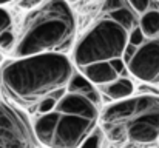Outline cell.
<instances>
[{"label": "cell", "mask_w": 159, "mask_h": 148, "mask_svg": "<svg viewBox=\"0 0 159 148\" xmlns=\"http://www.w3.org/2000/svg\"><path fill=\"white\" fill-rule=\"evenodd\" d=\"M45 2L43 0H19V6L22 9H26V11H33V9H37L39 6H42Z\"/></svg>", "instance_id": "obj_20"}, {"label": "cell", "mask_w": 159, "mask_h": 148, "mask_svg": "<svg viewBox=\"0 0 159 148\" xmlns=\"http://www.w3.org/2000/svg\"><path fill=\"white\" fill-rule=\"evenodd\" d=\"M147 39H145V36H144V33H142V29L139 28V25L133 29V31H130V39H128V43L130 45H134V47H141L144 42H145Z\"/></svg>", "instance_id": "obj_18"}, {"label": "cell", "mask_w": 159, "mask_h": 148, "mask_svg": "<svg viewBox=\"0 0 159 148\" xmlns=\"http://www.w3.org/2000/svg\"><path fill=\"white\" fill-rule=\"evenodd\" d=\"M12 29V17L8 9L0 6V36Z\"/></svg>", "instance_id": "obj_14"}, {"label": "cell", "mask_w": 159, "mask_h": 148, "mask_svg": "<svg viewBox=\"0 0 159 148\" xmlns=\"http://www.w3.org/2000/svg\"><path fill=\"white\" fill-rule=\"evenodd\" d=\"M128 3L133 8V11L139 12L141 16L152 8V0H128Z\"/></svg>", "instance_id": "obj_19"}, {"label": "cell", "mask_w": 159, "mask_h": 148, "mask_svg": "<svg viewBox=\"0 0 159 148\" xmlns=\"http://www.w3.org/2000/svg\"><path fill=\"white\" fill-rule=\"evenodd\" d=\"M110 63H111V66L116 70V73H117L120 77H124V76H125V73L128 71L127 63L124 62V59H114V60H111Z\"/></svg>", "instance_id": "obj_21"}, {"label": "cell", "mask_w": 159, "mask_h": 148, "mask_svg": "<svg viewBox=\"0 0 159 148\" xmlns=\"http://www.w3.org/2000/svg\"><path fill=\"white\" fill-rule=\"evenodd\" d=\"M108 139L152 145L159 141V96L141 94L113 102L101 114Z\"/></svg>", "instance_id": "obj_4"}, {"label": "cell", "mask_w": 159, "mask_h": 148, "mask_svg": "<svg viewBox=\"0 0 159 148\" xmlns=\"http://www.w3.org/2000/svg\"><path fill=\"white\" fill-rule=\"evenodd\" d=\"M66 2H77V0H66Z\"/></svg>", "instance_id": "obj_23"}, {"label": "cell", "mask_w": 159, "mask_h": 148, "mask_svg": "<svg viewBox=\"0 0 159 148\" xmlns=\"http://www.w3.org/2000/svg\"><path fill=\"white\" fill-rule=\"evenodd\" d=\"M16 47V37H14V33L12 29L5 33L3 36H0V49L3 51H12Z\"/></svg>", "instance_id": "obj_15"}, {"label": "cell", "mask_w": 159, "mask_h": 148, "mask_svg": "<svg viewBox=\"0 0 159 148\" xmlns=\"http://www.w3.org/2000/svg\"><path fill=\"white\" fill-rule=\"evenodd\" d=\"M76 17L66 0H48L33 9L11 51L14 59L34 54L63 52L74 42Z\"/></svg>", "instance_id": "obj_3"}, {"label": "cell", "mask_w": 159, "mask_h": 148, "mask_svg": "<svg viewBox=\"0 0 159 148\" xmlns=\"http://www.w3.org/2000/svg\"><path fill=\"white\" fill-rule=\"evenodd\" d=\"M0 63H2V52H0Z\"/></svg>", "instance_id": "obj_24"}, {"label": "cell", "mask_w": 159, "mask_h": 148, "mask_svg": "<svg viewBox=\"0 0 159 148\" xmlns=\"http://www.w3.org/2000/svg\"><path fill=\"white\" fill-rule=\"evenodd\" d=\"M66 91H71V93H77V94H82V96H87L90 100H93L94 103L99 105L101 102V94L99 91L96 90V85L91 83L82 73H74L71 80H70V85H68V90Z\"/></svg>", "instance_id": "obj_10"}, {"label": "cell", "mask_w": 159, "mask_h": 148, "mask_svg": "<svg viewBox=\"0 0 159 148\" xmlns=\"http://www.w3.org/2000/svg\"><path fill=\"white\" fill-rule=\"evenodd\" d=\"M57 97H48L45 99V100H42L37 106H36V111H37V114H47V113H50L51 110H54V106L57 105Z\"/></svg>", "instance_id": "obj_17"}, {"label": "cell", "mask_w": 159, "mask_h": 148, "mask_svg": "<svg viewBox=\"0 0 159 148\" xmlns=\"http://www.w3.org/2000/svg\"><path fill=\"white\" fill-rule=\"evenodd\" d=\"M34 125L16 106L0 102V148H37Z\"/></svg>", "instance_id": "obj_6"}, {"label": "cell", "mask_w": 159, "mask_h": 148, "mask_svg": "<svg viewBox=\"0 0 159 148\" xmlns=\"http://www.w3.org/2000/svg\"><path fill=\"white\" fill-rule=\"evenodd\" d=\"M82 74L94 85L98 87H102L107 85L113 80H116L117 77H120L116 70L111 66L110 62H99V63H93V65H88L85 68H80Z\"/></svg>", "instance_id": "obj_8"}, {"label": "cell", "mask_w": 159, "mask_h": 148, "mask_svg": "<svg viewBox=\"0 0 159 148\" xmlns=\"http://www.w3.org/2000/svg\"><path fill=\"white\" fill-rule=\"evenodd\" d=\"M130 3H128V0H105V3H104V6H102V11L104 12H113V11H117V9H120V8H125V6H128Z\"/></svg>", "instance_id": "obj_16"}, {"label": "cell", "mask_w": 159, "mask_h": 148, "mask_svg": "<svg viewBox=\"0 0 159 148\" xmlns=\"http://www.w3.org/2000/svg\"><path fill=\"white\" fill-rule=\"evenodd\" d=\"M139 28L142 29L147 40L159 39V9H148L141 16Z\"/></svg>", "instance_id": "obj_11"}, {"label": "cell", "mask_w": 159, "mask_h": 148, "mask_svg": "<svg viewBox=\"0 0 159 148\" xmlns=\"http://www.w3.org/2000/svg\"><path fill=\"white\" fill-rule=\"evenodd\" d=\"M128 73L138 80L159 85V39L145 40L127 63Z\"/></svg>", "instance_id": "obj_7"}, {"label": "cell", "mask_w": 159, "mask_h": 148, "mask_svg": "<svg viewBox=\"0 0 159 148\" xmlns=\"http://www.w3.org/2000/svg\"><path fill=\"white\" fill-rule=\"evenodd\" d=\"M104 136H105L104 130H102L101 127H98V128L85 139V142L79 148H102V139H104Z\"/></svg>", "instance_id": "obj_13"}, {"label": "cell", "mask_w": 159, "mask_h": 148, "mask_svg": "<svg viewBox=\"0 0 159 148\" xmlns=\"http://www.w3.org/2000/svg\"><path fill=\"white\" fill-rule=\"evenodd\" d=\"M110 17L113 20H116L117 23H120L125 29L128 31H133L138 25H136V17H134V12H133V8L130 6H125V8H120L117 11H113L110 12Z\"/></svg>", "instance_id": "obj_12"}, {"label": "cell", "mask_w": 159, "mask_h": 148, "mask_svg": "<svg viewBox=\"0 0 159 148\" xmlns=\"http://www.w3.org/2000/svg\"><path fill=\"white\" fill-rule=\"evenodd\" d=\"M101 88V93L105 96V97L111 99L114 102L117 100H124V99H128L133 96L134 93V87H133V82L130 79H127L125 76L124 77H117L116 80L99 87Z\"/></svg>", "instance_id": "obj_9"}, {"label": "cell", "mask_w": 159, "mask_h": 148, "mask_svg": "<svg viewBox=\"0 0 159 148\" xmlns=\"http://www.w3.org/2000/svg\"><path fill=\"white\" fill-rule=\"evenodd\" d=\"M128 39L130 31L120 23L111 17L102 19L77 42L73 52L74 65L85 68L93 63L122 59L128 47Z\"/></svg>", "instance_id": "obj_5"}, {"label": "cell", "mask_w": 159, "mask_h": 148, "mask_svg": "<svg viewBox=\"0 0 159 148\" xmlns=\"http://www.w3.org/2000/svg\"><path fill=\"white\" fill-rule=\"evenodd\" d=\"M101 122L99 105L66 91L47 114H37L33 125L37 141L45 148H79Z\"/></svg>", "instance_id": "obj_2"}, {"label": "cell", "mask_w": 159, "mask_h": 148, "mask_svg": "<svg viewBox=\"0 0 159 148\" xmlns=\"http://www.w3.org/2000/svg\"><path fill=\"white\" fill-rule=\"evenodd\" d=\"M11 0H0V6H3V5H6V3H9Z\"/></svg>", "instance_id": "obj_22"}, {"label": "cell", "mask_w": 159, "mask_h": 148, "mask_svg": "<svg viewBox=\"0 0 159 148\" xmlns=\"http://www.w3.org/2000/svg\"><path fill=\"white\" fill-rule=\"evenodd\" d=\"M73 74V62L63 52L34 54L8 60L0 68V85L17 105L31 108L48 97H62Z\"/></svg>", "instance_id": "obj_1"}]
</instances>
